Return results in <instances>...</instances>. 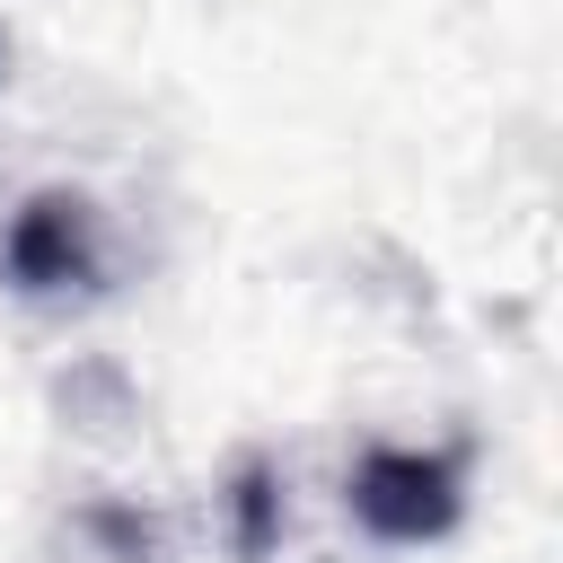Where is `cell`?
<instances>
[{"label":"cell","mask_w":563,"mask_h":563,"mask_svg":"<svg viewBox=\"0 0 563 563\" xmlns=\"http://www.w3.org/2000/svg\"><path fill=\"white\" fill-rule=\"evenodd\" d=\"M466 501V449H369L352 475V519L378 545H431L457 528Z\"/></svg>","instance_id":"obj_1"},{"label":"cell","mask_w":563,"mask_h":563,"mask_svg":"<svg viewBox=\"0 0 563 563\" xmlns=\"http://www.w3.org/2000/svg\"><path fill=\"white\" fill-rule=\"evenodd\" d=\"M9 273L26 282V290H62V282H88L97 273V220H88V202H70V194H35L18 220H9Z\"/></svg>","instance_id":"obj_2"}]
</instances>
